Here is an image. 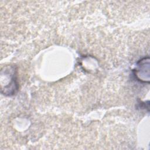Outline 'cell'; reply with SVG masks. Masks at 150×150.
<instances>
[{
  "mask_svg": "<svg viewBox=\"0 0 150 150\" xmlns=\"http://www.w3.org/2000/svg\"><path fill=\"white\" fill-rule=\"evenodd\" d=\"M137 80L143 83L149 82V57L147 56L139 60L132 70Z\"/></svg>",
  "mask_w": 150,
  "mask_h": 150,
  "instance_id": "6da1fadb",
  "label": "cell"
}]
</instances>
